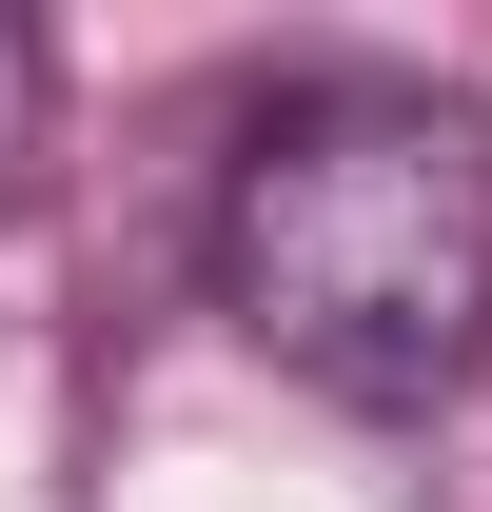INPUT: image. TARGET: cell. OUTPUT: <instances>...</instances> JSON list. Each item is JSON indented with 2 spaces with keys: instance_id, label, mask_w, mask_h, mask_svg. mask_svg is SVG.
<instances>
[{
  "instance_id": "cell-1",
  "label": "cell",
  "mask_w": 492,
  "mask_h": 512,
  "mask_svg": "<svg viewBox=\"0 0 492 512\" xmlns=\"http://www.w3.org/2000/svg\"><path fill=\"white\" fill-rule=\"evenodd\" d=\"M217 316L296 394L433 414L492 375V99L394 60L276 79L217 158Z\"/></svg>"
},
{
  "instance_id": "cell-2",
  "label": "cell",
  "mask_w": 492,
  "mask_h": 512,
  "mask_svg": "<svg viewBox=\"0 0 492 512\" xmlns=\"http://www.w3.org/2000/svg\"><path fill=\"white\" fill-rule=\"evenodd\" d=\"M20 158H40V40L0 20V197H20Z\"/></svg>"
}]
</instances>
